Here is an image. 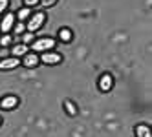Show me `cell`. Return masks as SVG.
<instances>
[{"label":"cell","instance_id":"obj_1","mask_svg":"<svg viewBox=\"0 0 152 137\" xmlns=\"http://www.w3.org/2000/svg\"><path fill=\"white\" fill-rule=\"evenodd\" d=\"M46 20H48L46 11H42V9H37V11L31 13V17L24 22V24H26V31H29V33H37L39 29L44 28Z\"/></svg>","mask_w":152,"mask_h":137},{"label":"cell","instance_id":"obj_2","mask_svg":"<svg viewBox=\"0 0 152 137\" xmlns=\"http://www.w3.org/2000/svg\"><path fill=\"white\" fill-rule=\"evenodd\" d=\"M55 46H57V40L53 38V37H39V38H35L29 44V51L40 55V53H44V51L55 49Z\"/></svg>","mask_w":152,"mask_h":137},{"label":"cell","instance_id":"obj_3","mask_svg":"<svg viewBox=\"0 0 152 137\" xmlns=\"http://www.w3.org/2000/svg\"><path fill=\"white\" fill-rule=\"evenodd\" d=\"M39 60H40V64H46V66H59V64H62L64 57H62V53H59V51L51 49V51H44V53H40Z\"/></svg>","mask_w":152,"mask_h":137},{"label":"cell","instance_id":"obj_4","mask_svg":"<svg viewBox=\"0 0 152 137\" xmlns=\"http://www.w3.org/2000/svg\"><path fill=\"white\" fill-rule=\"evenodd\" d=\"M20 104V99L15 93H6V95L0 97V110L4 112H11V110H17Z\"/></svg>","mask_w":152,"mask_h":137},{"label":"cell","instance_id":"obj_5","mask_svg":"<svg viewBox=\"0 0 152 137\" xmlns=\"http://www.w3.org/2000/svg\"><path fill=\"white\" fill-rule=\"evenodd\" d=\"M15 24H17L15 13L13 11H6L2 17H0V35H2V33H11Z\"/></svg>","mask_w":152,"mask_h":137},{"label":"cell","instance_id":"obj_6","mask_svg":"<svg viewBox=\"0 0 152 137\" xmlns=\"http://www.w3.org/2000/svg\"><path fill=\"white\" fill-rule=\"evenodd\" d=\"M114 75L112 73H103V75L99 77V80H97V88H99L103 93H108V91H112L114 88Z\"/></svg>","mask_w":152,"mask_h":137},{"label":"cell","instance_id":"obj_7","mask_svg":"<svg viewBox=\"0 0 152 137\" xmlns=\"http://www.w3.org/2000/svg\"><path fill=\"white\" fill-rule=\"evenodd\" d=\"M20 66V59L13 57V55H7L4 59H0V71H13Z\"/></svg>","mask_w":152,"mask_h":137},{"label":"cell","instance_id":"obj_8","mask_svg":"<svg viewBox=\"0 0 152 137\" xmlns=\"http://www.w3.org/2000/svg\"><path fill=\"white\" fill-rule=\"evenodd\" d=\"M39 64H40L39 55L33 53V51H28V53L20 59V66H24V68H28V70H33V68H37Z\"/></svg>","mask_w":152,"mask_h":137},{"label":"cell","instance_id":"obj_9","mask_svg":"<svg viewBox=\"0 0 152 137\" xmlns=\"http://www.w3.org/2000/svg\"><path fill=\"white\" fill-rule=\"evenodd\" d=\"M57 42H64V44H72L73 42V31L70 28H61L57 33Z\"/></svg>","mask_w":152,"mask_h":137},{"label":"cell","instance_id":"obj_10","mask_svg":"<svg viewBox=\"0 0 152 137\" xmlns=\"http://www.w3.org/2000/svg\"><path fill=\"white\" fill-rule=\"evenodd\" d=\"M28 51H29V46H28V44H22V42H18V44H13V46H11V49H9V55L22 59Z\"/></svg>","mask_w":152,"mask_h":137},{"label":"cell","instance_id":"obj_11","mask_svg":"<svg viewBox=\"0 0 152 137\" xmlns=\"http://www.w3.org/2000/svg\"><path fill=\"white\" fill-rule=\"evenodd\" d=\"M134 135L136 137H152V132H150V126L147 123H139L134 126Z\"/></svg>","mask_w":152,"mask_h":137},{"label":"cell","instance_id":"obj_12","mask_svg":"<svg viewBox=\"0 0 152 137\" xmlns=\"http://www.w3.org/2000/svg\"><path fill=\"white\" fill-rule=\"evenodd\" d=\"M62 108H64V112H66L70 117H77V115H79V108H77V104H75L72 99H64Z\"/></svg>","mask_w":152,"mask_h":137},{"label":"cell","instance_id":"obj_13","mask_svg":"<svg viewBox=\"0 0 152 137\" xmlns=\"http://www.w3.org/2000/svg\"><path fill=\"white\" fill-rule=\"evenodd\" d=\"M31 13H33V9L31 7H26V6H22L18 9V11L15 13V17H17V22H26V20L31 17Z\"/></svg>","mask_w":152,"mask_h":137},{"label":"cell","instance_id":"obj_14","mask_svg":"<svg viewBox=\"0 0 152 137\" xmlns=\"http://www.w3.org/2000/svg\"><path fill=\"white\" fill-rule=\"evenodd\" d=\"M13 46V35L11 33H2L0 35V48H9Z\"/></svg>","mask_w":152,"mask_h":137},{"label":"cell","instance_id":"obj_15","mask_svg":"<svg viewBox=\"0 0 152 137\" xmlns=\"http://www.w3.org/2000/svg\"><path fill=\"white\" fill-rule=\"evenodd\" d=\"M20 37H22V44H31V42H33L37 37H35V33H29V31H24V33L22 35H20Z\"/></svg>","mask_w":152,"mask_h":137},{"label":"cell","instance_id":"obj_16","mask_svg":"<svg viewBox=\"0 0 152 137\" xmlns=\"http://www.w3.org/2000/svg\"><path fill=\"white\" fill-rule=\"evenodd\" d=\"M59 2V0H39V4H40V9L44 11V9H50V7H53Z\"/></svg>","mask_w":152,"mask_h":137},{"label":"cell","instance_id":"obj_17","mask_svg":"<svg viewBox=\"0 0 152 137\" xmlns=\"http://www.w3.org/2000/svg\"><path fill=\"white\" fill-rule=\"evenodd\" d=\"M24 31H26V24H24V22H17V24L13 26V31H11V33H15V35H22Z\"/></svg>","mask_w":152,"mask_h":137},{"label":"cell","instance_id":"obj_18","mask_svg":"<svg viewBox=\"0 0 152 137\" xmlns=\"http://www.w3.org/2000/svg\"><path fill=\"white\" fill-rule=\"evenodd\" d=\"M9 4H11V0H0V17L9 9Z\"/></svg>","mask_w":152,"mask_h":137},{"label":"cell","instance_id":"obj_19","mask_svg":"<svg viewBox=\"0 0 152 137\" xmlns=\"http://www.w3.org/2000/svg\"><path fill=\"white\" fill-rule=\"evenodd\" d=\"M22 2H24L26 7H35V6H39V0H22Z\"/></svg>","mask_w":152,"mask_h":137},{"label":"cell","instance_id":"obj_20","mask_svg":"<svg viewBox=\"0 0 152 137\" xmlns=\"http://www.w3.org/2000/svg\"><path fill=\"white\" fill-rule=\"evenodd\" d=\"M9 55V48H0V59H4Z\"/></svg>","mask_w":152,"mask_h":137},{"label":"cell","instance_id":"obj_21","mask_svg":"<svg viewBox=\"0 0 152 137\" xmlns=\"http://www.w3.org/2000/svg\"><path fill=\"white\" fill-rule=\"evenodd\" d=\"M2 123H4V121H2V117H0V126H2Z\"/></svg>","mask_w":152,"mask_h":137}]
</instances>
